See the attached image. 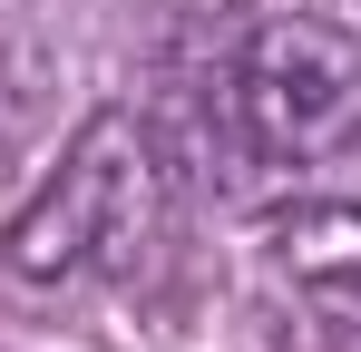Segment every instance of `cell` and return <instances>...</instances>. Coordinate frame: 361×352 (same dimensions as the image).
<instances>
[{"label": "cell", "instance_id": "1", "mask_svg": "<svg viewBox=\"0 0 361 352\" xmlns=\"http://www.w3.org/2000/svg\"><path fill=\"white\" fill-rule=\"evenodd\" d=\"M176 245V157L157 117L98 108L59 147L49 186L10 216L0 274L30 293H78V284H137Z\"/></svg>", "mask_w": 361, "mask_h": 352}, {"label": "cell", "instance_id": "2", "mask_svg": "<svg viewBox=\"0 0 361 352\" xmlns=\"http://www.w3.org/2000/svg\"><path fill=\"white\" fill-rule=\"evenodd\" d=\"M225 137L254 167H322L361 147V40L322 10H264L225 49Z\"/></svg>", "mask_w": 361, "mask_h": 352}, {"label": "cell", "instance_id": "3", "mask_svg": "<svg viewBox=\"0 0 361 352\" xmlns=\"http://www.w3.org/2000/svg\"><path fill=\"white\" fill-rule=\"evenodd\" d=\"M264 264H274V284L293 293L322 333L361 343V206H342V196L283 206L264 225Z\"/></svg>", "mask_w": 361, "mask_h": 352}]
</instances>
